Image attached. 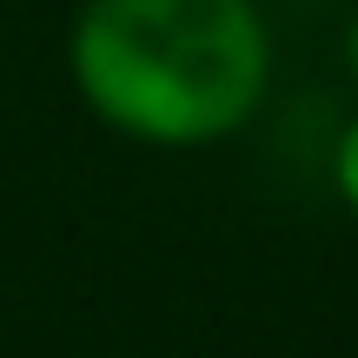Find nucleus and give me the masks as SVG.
Wrapping results in <instances>:
<instances>
[{
    "instance_id": "1",
    "label": "nucleus",
    "mask_w": 358,
    "mask_h": 358,
    "mask_svg": "<svg viewBox=\"0 0 358 358\" xmlns=\"http://www.w3.org/2000/svg\"><path fill=\"white\" fill-rule=\"evenodd\" d=\"M66 73L93 120L140 146H213L259 113L272 34L259 0H87Z\"/></svg>"
},
{
    "instance_id": "3",
    "label": "nucleus",
    "mask_w": 358,
    "mask_h": 358,
    "mask_svg": "<svg viewBox=\"0 0 358 358\" xmlns=\"http://www.w3.org/2000/svg\"><path fill=\"white\" fill-rule=\"evenodd\" d=\"M345 73H352V87H358V13H352V27H345Z\"/></svg>"
},
{
    "instance_id": "2",
    "label": "nucleus",
    "mask_w": 358,
    "mask_h": 358,
    "mask_svg": "<svg viewBox=\"0 0 358 358\" xmlns=\"http://www.w3.org/2000/svg\"><path fill=\"white\" fill-rule=\"evenodd\" d=\"M332 179H338V199L358 213V120L338 133V153H332Z\"/></svg>"
}]
</instances>
